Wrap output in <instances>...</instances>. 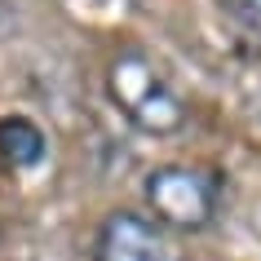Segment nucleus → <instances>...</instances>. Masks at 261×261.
Segmentation results:
<instances>
[{"label":"nucleus","instance_id":"nucleus-1","mask_svg":"<svg viewBox=\"0 0 261 261\" xmlns=\"http://www.w3.org/2000/svg\"><path fill=\"white\" fill-rule=\"evenodd\" d=\"M107 89H111V102L124 111V120L151 138H168L186 124V102L164 80V71L138 49H128L111 62Z\"/></svg>","mask_w":261,"mask_h":261},{"label":"nucleus","instance_id":"nucleus-5","mask_svg":"<svg viewBox=\"0 0 261 261\" xmlns=\"http://www.w3.org/2000/svg\"><path fill=\"white\" fill-rule=\"evenodd\" d=\"M226 5V14L230 18H239L248 31H257L261 36V0H221Z\"/></svg>","mask_w":261,"mask_h":261},{"label":"nucleus","instance_id":"nucleus-4","mask_svg":"<svg viewBox=\"0 0 261 261\" xmlns=\"http://www.w3.org/2000/svg\"><path fill=\"white\" fill-rule=\"evenodd\" d=\"M44 160V133L27 115L0 120V164L5 168H31Z\"/></svg>","mask_w":261,"mask_h":261},{"label":"nucleus","instance_id":"nucleus-3","mask_svg":"<svg viewBox=\"0 0 261 261\" xmlns=\"http://www.w3.org/2000/svg\"><path fill=\"white\" fill-rule=\"evenodd\" d=\"M97 261H168V248L155 221L120 208L97 230Z\"/></svg>","mask_w":261,"mask_h":261},{"label":"nucleus","instance_id":"nucleus-2","mask_svg":"<svg viewBox=\"0 0 261 261\" xmlns=\"http://www.w3.org/2000/svg\"><path fill=\"white\" fill-rule=\"evenodd\" d=\"M146 204L164 226L204 230L217 213V177L191 164H164L146 173Z\"/></svg>","mask_w":261,"mask_h":261}]
</instances>
